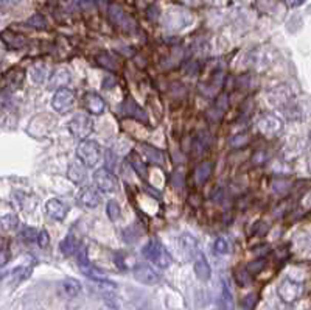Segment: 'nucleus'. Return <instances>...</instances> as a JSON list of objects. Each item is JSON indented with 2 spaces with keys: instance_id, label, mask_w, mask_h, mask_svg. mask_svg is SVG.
<instances>
[{
  "instance_id": "f257e3e1",
  "label": "nucleus",
  "mask_w": 311,
  "mask_h": 310,
  "mask_svg": "<svg viewBox=\"0 0 311 310\" xmlns=\"http://www.w3.org/2000/svg\"><path fill=\"white\" fill-rule=\"evenodd\" d=\"M76 158L80 159L86 167L94 169L103 159V148L95 140L83 139L80 142V145H78V148H76Z\"/></svg>"
},
{
  "instance_id": "f03ea898",
  "label": "nucleus",
  "mask_w": 311,
  "mask_h": 310,
  "mask_svg": "<svg viewBox=\"0 0 311 310\" xmlns=\"http://www.w3.org/2000/svg\"><path fill=\"white\" fill-rule=\"evenodd\" d=\"M142 254L151 260L152 263H156L158 266L161 268H168L171 265V256L170 253L167 251V248L159 242V240H156V239H151L142 250Z\"/></svg>"
},
{
  "instance_id": "7ed1b4c3",
  "label": "nucleus",
  "mask_w": 311,
  "mask_h": 310,
  "mask_svg": "<svg viewBox=\"0 0 311 310\" xmlns=\"http://www.w3.org/2000/svg\"><path fill=\"white\" fill-rule=\"evenodd\" d=\"M69 131L76 139H86L94 131V122L84 112L75 114L69 122Z\"/></svg>"
},
{
  "instance_id": "20e7f679",
  "label": "nucleus",
  "mask_w": 311,
  "mask_h": 310,
  "mask_svg": "<svg viewBox=\"0 0 311 310\" xmlns=\"http://www.w3.org/2000/svg\"><path fill=\"white\" fill-rule=\"evenodd\" d=\"M191 22V16L187 10L184 8H177V7H173L170 8L165 16H164V25L171 30V31H177V30H182L185 28L188 24Z\"/></svg>"
},
{
  "instance_id": "39448f33",
  "label": "nucleus",
  "mask_w": 311,
  "mask_h": 310,
  "mask_svg": "<svg viewBox=\"0 0 311 310\" xmlns=\"http://www.w3.org/2000/svg\"><path fill=\"white\" fill-rule=\"evenodd\" d=\"M132 275L134 279L143 285H154L161 282V276L158 275V271L151 268L148 263H136L132 268Z\"/></svg>"
},
{
  "instance_id": "423d86ee",
  "label": "nucleus",
  "mask_w": 311,
  "mask_h": 310,
  "mask_svg": "<svg viewBox=\"0 0 311 310\" xmlns=\"http://www.w3.org/2000/svg\"><path fill=\"white\" fill-rule=\"evenodd\" d=\"M94 182H95L97 189L104 193H114L117 190V187H119L117 178L114 176V173L109 169H98L94 173Z\"/></svg>"
},
{
  "instance_id": "0eeeda50",
  "label": "nucleus",
  "mask_w": 311,
  "mask_h": 310,
  "mask_svg": "<svg viewBox=\"0 0 311 310\" xmlns=\"http://www.w3.org/2000/svg\"><path fill=\"white\" fill-rule=\"evenodd\" d=\"M73 105H75V97L69 89H65V88L56 89V92L53 94V98H52V108L56 112L67 114L69 111H72Z\"/></svg>"
},
{
  "instance_id": "6e6552de",
  "label": "nucleus",
  "mask_w": 311,
  "mask_h": 310,
  "mask_svg": "<svg viewBox=\"0 0 311 310\" xmlns=\"http://www.w3.org/2000/svg\"><path fill=\"white\" fill-rule=\"evenodd\" d=\"M58 293L64 299H73L81 293V284L75 278H65L58 284Z\"/></svg>"
},
{
  "instance_id": "1a4fd4ad",
  "label": "nucleus",
  "mask_w": 311,
  "mask_h": 310,
  "mask_svg": "<svg viewBox=\"0 0 311 310\" xmlns=\"http://www.w3.org/2000/svg\"><path fill=\"white\" fill-rule=\"evenodd\" d=\"M109 16H110V20H112L117 27H120V28H123V30H126V31H132V30L136 28V24L131 20V17H129L123 10H120L119 7L112 5V7L109 8Z\"/></svg>"
},
{
  "instance_id": "9d476101",
  "label": "nucleus",
  "mask_w": 311,
  "mask_h": 310,
  "mask_svg": "<svg viewBox=\"0 0 311 310\" xmlns=\"http://www.w3.org/2000/svg\"><path fill=\"white\" fill-rule=\"evenodd\" d=\"M120 109H122V112H123L125 115H128V117H132V119H136V120H139V122H143V123L148 122L146 112H145L131 97H126V98H125V101H123V105H122Z\"/></svg>"
},
{
  "instance_id": "9b49d317",
  "label": "nucleus",
  "mask_w": 311,
  "mask_h": 310,
  "mask_svg": "<svg viewBox=\"0 0 311 310\" xmlns=\"http://www.w3.org/2000/svg\"><path fill=\"white\" fill-rule=\"evenodd\" d=\"M194 275L196 278L201 281V282H207L212 276V270H210V265L206 259V256L199 251L196 256H194Z\"/></svg>"
},
{
  "instance_id": "f8f14e48",
  "label": "nucleus",
  "mask_w": 311,
  "mask_h": 310,
  "mask_svg": "<svg viewBox=\"0 0 311 310\" xmlns=\"http://www.w3.org/2000/svg\"><path fill=\"white\" fill-rule=\"evenodd\" d=\"M46 211H47V215H49L50 218H53V220H56V221H62V220L67 217L69 208H67V204L62 203L61 200L52 198V200L47 201Z\"/></svg>"
},
{
  "instance_id": "ddd939ff",
  "label": "nucleus",
  "mask_w": 311,
  "mask_h": 310,
  "mask_svg": "<svg viewBox=\"0 0 311 310\" xmlns=\"http://www.w3.org/2000/svg\"><path fill=\"white\" fill-rule=\"evenodd\" d=\"M70 72L65 67H58L49 78V88L50 89H59L65 88L70 83Z\"/></svg>"
},
{
  "instance_id": "4468645a",
  "label": "nucleus",
  "mask_w": 311,
  "mask_h": 310,
  "mask_svg": "<svg viewBox=\"0 0 311 310\" xmlns=\"http://www.w3.org/2000/svg\"><path fill=\"white\" fill-rule=\"evenodd\" d=\"M84 106L87 109V112L94 114V115H100L104 111V100L101 98V95H98L97 92H87L84 95Z\"/></svg>"
},
{
  "instance_id": "2eb2a0df",
  "label": "nucleus",
  "mask_w": 311,
  "mask_h": 310,
  "mask_svg": "<svg viewBox=\"0 0 311 310\" xmlns=\"http://www.w3.org/2000/svg\"><path fill=\"white\" fill-rule=\"evenodd\" d=\"M78 201L86 208L94 209L101 203V198L97 193V190H94L92 187H84L80 193H78Z\"/></svg>"
},
{
  "instance_id": "dca6fc26",
  "label": "nucleus",
  "mask_w": 311,
  "mask_h": 310,
  "mask_svg": "<svg viewBox=\"0 0 311 310\" xmlns=\"http://www.w3.org/2000/svg\"><path fill=\"white\" fill-rule=\"evenodd\" d=\"M78 248H80V242H78V239L72 234V232H70V234H67V236L62 239V242L59 243V251H61V254L65 256V257L75 254V253L78 251Z\"/></svg>"
},
{
  "instance_id": "f3484780",
  "label": "nucleus",
  "mask_w": 311,
  "mask_h": 310,
  "mask_svg": "<svg viewBox=\"0 0 311 310\" xmlns=\"http://www.w3.org/2000/svg\"><path fill=\"white\" fill-rule=\"evenodd\" d=\"M86 166L78 159V161H73L70 166H69V178L73 181V182H81L86 179Z\"/></svg>"
},
{
  "instance_id": "a211bd4d",
  "label": "nucleus",
  "mask_w": 311,
  "mask_h": 310,
  "mask_svg": "<svg viewBox=\"0 0 311 310\" xmlns=\"http://www.w3.org/2000/svg\"><path fill=\"white\" fill-rule=\"evenodd\" d=\"M0 37H2V41L10 47V49H20L25 46V37L20 36V34H16L10 30H7L5 33L0 34Z\"/></svg>"
},
{
  "instance_id": "6ab92c4d",
  "label": "nucleus",
  "mask_w": 311,
  "mask_h": 310,
  "mask_svg": "<svg viewBox=\"0 0 311 310\" xmlns=\"http://www.w3.org/2000/svg\"><path fill=\"white\" fill-rule=\"evenodd\" d=\"M143 156L148 162H152V164H159L162 166L164 164V154L161 150L158 148H154L151 145H143Z\"/></svg>"
},
{
  "instance_id": "aec40b11",
  "label": "nucleus",
  "mask_w": 311,
  "mask_h": 310,
  "mask_svg": "<svg viewBox=\"0 0 311 310\" xmlns=\"http://www.w3.org/2000/svg\"><path fill=\"white\" fill-rule=\"evenodd\" d=\"M212 169H213L212 162H203V164H199L196 167V172H194V182H196V184H204L209 179V176L212 173Z\"/></svg>"
},
{
  "instance_id": "412c9836",
  "label": "nucleus",
  "mask_w": 311,
  "mask_h": 310,
  "mask_svg": "<svg viewBox=\"0 0 311 310\" xmlns=\"http://www.w3.org/2000/svg\"><path fill=\"white\" fill-rule=\"evenodd\" d=\"M221 301H223L224 308H232L233 307V293L230 290V284H229L227 279H224L223 285H221Z\"/></svg>"
},
{
  "instance_id": "4be33fe9",
  "label": "nucleus",
  "mask_w": 311,
  "mask_h": 310,
  "mask_svg": "<svg viewBox=\"0 0 311 310\" xmlns=\"http://www.w3.org/2000/svg\"><path fill=\"white\" fill-rule=\"evenodd\" d=\"M24 70L20 69H13L8 75H7V81L10 85V88L13 89H17L24 85Z\"/></svg>"
},
{
  "instance_id": "5701e85b",
  "label": "nucleus",
  "mask_w": 311,
  "mask_h": 310,
  "mask_svg": "<svg viewBox=\"0 0 311 310\" xmlns=\"http://www.w3.org/2000/svg\"><path fill=\"white\" fill-rule=\"evenodd\" d=\"M0 226H2L4 231L7 232H11L14 229H17L19 226V218L16 214H7L4 217H0Z\"/></svg>"
},
{
  "instance_id": "b1692460",
  "label": "nucleus",
  "mask_w": 311,
  "mask_h": 310,
  "mask_svg": "<svg viewBox=\"0 0 311 310\" xmlns=\"http://www.w3.org/2000/svg\"><path fill=\"white\" fill-rule=\"evenodd\" d=\"M129 162H131L132 169L139 173V176L145 179V178H146V164H143V161L140 159L139 154L131 153V154H129Z\"/></svg>"
},
{
  "instance_id": "393cba45",
  "label": "nucleus",
  "mask_w": 311,
  "mask_h": 310,
  "mask_svg": "<svg viewBox=\"0 0 311 310\" xmlns=\"http://www.w3.org/2000/svg\"><path fill=\"white\" fill-rule=\"evenodd\" d=\"M106 214H107L109 220H112V221H117V220H119L120 215H122V211H120L119 203L114 201V200L107 201V204H106Z\"/></svg>"
},
{
  "instance_id": "a878e982",
  "label": "nucleus",
  "mask_w": 311,
  "mask_h": 310,
  "mask_svg": "<svg viewBox=\"0 0 311 310\" xmlns=\"http://www.w3.org/2000/svg\"><path fill=\"white\" fill-rule=\"evenodd\" d=\"M213 248L218 254H227L229 253V242L224 237H218L213 243Z\"/></svg>"
},
{
  "instance_id": "bb28decb",
  "label": "nucleus",
  "mask_w": 311,
  "mask_h": 310,
  "mask_svg": "<svg viewBox=\"0 0 311 310\" xmlns=\"http://www.w3.org/2000/svg\"><path fill=\"white\" fill-rule=\"evenodd\" d=\"M272 122H274V119H271V117H264L263 120L258 122V128L266 133V134H271V133H274V128H272Z\"/></svg>"
},
{
  "instance_id": "cd10ccee",
  "label": "nucleus",
  "mask_w": 311,
  "mask_h": 310,
  "mask_svg": "<svg viewBox=\"0 0 311 310\" xmlns=\"http://www.w3.org/2000/svg\"><path fill=\"white\" fill-rule=\"evenodd\" d=\"M36 231L33 229V228H28V226H25L24 229H22V232H20V239H24L25 242H34L36 240Z\"/></svg>"
},
{
  "instance_id": "c85d7f7f",
  "label": "nucleus",
  "mask_w": 311,
  "mask_h": 310,
  "mask_svg": "<svg viewBox=\"0 0 311 310\" xmlns=\"http://www.w3.org/2000/svg\"><path fill=\"white\" fill-rule=\"evenodd\" d=\"M36 242H37V245L41 246V248H47L49 243H50V236H49V232H47V231H41V232H39L37 237H36Z\"/></svg>"
},
{
  "instance_id": "c756f323",
  "label": "nucleus",
  "mask_w": 311,
  "mask_h": 310,
  "mask_svg": "<svg viewBox=\"0 0 311 310\" xmlns=\"http://www.w3.org/2000/svg\"><path fill=\"white\" fill-rule=\"evenodd\" d=\"M30 25H34L36 28H44L46 27V20L41 14H34L30 20H28Z\"/></svg>"
},
{
  "instance_id": "7c9ffc66",
  "label": "nucleus",
  "mask_w": 311,
  "mask_h": 310,
  "mask_svg": "<svg viewBox=\"0 0 311 310\" xmlns=\"http://www.w3.org/2000/svg\"><path fill=\"white\" fill-rule=\"evenodd\" d=\"M246 142H248V137H246L245 134H237V136L230 137V145L235 147V148H238L240 145H243V143H246Z\"/></svg>"
},
{
  "instance_id": "2f4dec72",
  "label": "nucleus",
  "mask_w": 311,
  "mask_h": 310,
  "mask_svg": "<svg viewBox=\"0 0 311 310\" xmlns=\"http://www.w3.org/2000/svg\"><path fill=\"white\" fill-rule=\"evenodd\" d=\"M258 265H254V262L252 263H249L248 265V271H251V273H257V271H260L261 268H263V260H260V262H257Z\"/></svg>"
},
{
  "instance_id": "473e14b6",
  "label": "nucleus",
  "mask_w": 311,
  "mask_h": 310,
  "mask_svg": "<svg viewBox=\"0 0 311 310\" xmlns=\"http://www.w3.org/2000/svg\"><path fill=\"white\" fill-rule=\"evenodd\" d=\"M254 299H255V295H249V296H246L243 305H245L246 308H251V307L254 305Z\"/></svg>"
},
{
  "instance_id": "72a5a7b5",
  "label": "nucleus",
  "mask_w": 311,
  "mask_h": 310,
  "mask_svg": "<svg viewBox=\"0 0 311 310\" xmlns=\"http://www.w3.org/2000/svg\"><path fill=\"white\" fill-rule=\"evenodd\" d=\"M185 4H188V5H198V2L199 0H184Z\"/></svg>"
},
{
  "instance_id": "f704fd0d",
  "label": "nucleus",
  "mask_w": 311,
  "mask_h": 310,
  "mask_svg": "<svg viewBox=\"0 0 311 310\" xmlns=\"http://www.w3.org/2000/svg\"><path fill=\"white\" fill-rule=\"evenodd\" d=\"M286 2L290 4V5H296V4H299L300 0H286Z\"/></svg>"
},
{
  "instance_id": "c9c22d12",
  "label": "nucleus",
  "mask_w": 311,
  "mask_h": 310,
  "mask_svg": "<svg viewBox=\"0 0 311 310\" xmlns=\"http://www.w3.org/2000/svg\"><path fill=\"white\" fill-rule=\"evenodd\" d=\"M2 4H4V0H0V7H2Z\"/></svg>"
}]
</instances>
